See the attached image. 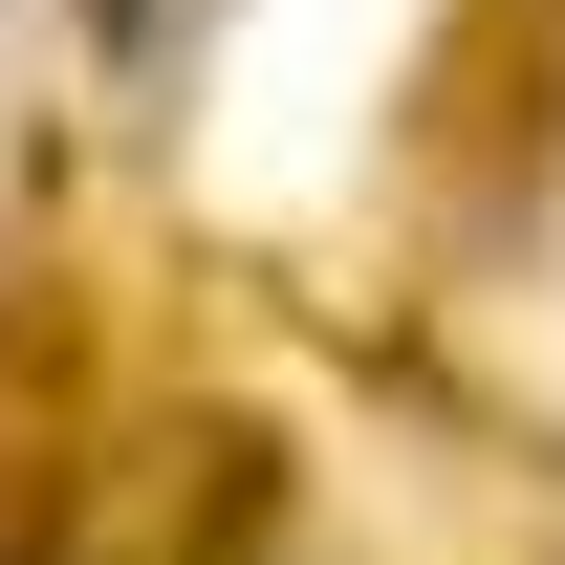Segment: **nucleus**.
Listing matches in <instances>:
<instances>
[{
  "mask_svg": "<svg viewBox=\"0 0 565 565\" xmlns=\"http://www.w3.org/2000/svg\"><path fill=\"white\" fill-rule=\"evenodd\" d=\"M87 22V66L131 87V109H174V87H196V44H217V0H66Z\"/></svg>",
  "mask_w": 565,
  "mask_h": 565,
  "instance_id": "nucleus-1",
  "label": "nucleus"
}]
</instances>
